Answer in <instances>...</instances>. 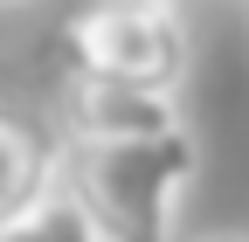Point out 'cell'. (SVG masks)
I'll list each match as a JSON object with an SVG mask.
<instances>
[{
  "label": "cell",
  "instance_id": "cell-2",
  "mask_svg": "<svg viewBox=\"0 0 249 242\" xmlns=\"http://www.w3.org/2000/svg\"><path fill=\"white\" fill-rule=\"evenodd\" d=\"M62 49H70V69L180 90L194 35H187L180 0H90V7L62 28Z\"/></svg>",
  "mask_w": 249,
  "mask_h": 242
},
{
  "label": "cell",
  "instance_id": "cell-4",
  "mask_svg": "<svg viewBox=\"0 0 249 242\" xmlns=\"http://www.w3.org/2000/svg\"><path fill=\"white\" fill-rule=\"evenodd\" d=\"M62 166H70V138L62 132H49L28 111H0V222L21 215L28 201L55 194Z\"/></svg>",
  "mask_w": 249,
  "mask_h": 242
},
{
  "label": "cell",
  "instance_id": "cell-7",
  "mask_svg": "<svg viewBox=\"0 0 249 242\" xmlns=\"http://www.w3.org/2000/svg\"><path fill=\"white\" fill-rule=\"evenodd\" d=\"M0 7H21V0H0Z\"/></svg>",
  "mask_w": 249,
  "mask_h": 242
},
{
  "label": "cell",
  "instance_id": "cell-1",
  "mask_svg": "<svg viewBox=\"0 0 249 242\" xmlns=\"http://www.w3.org/2000/svg\"><path fill=\"white\" fill-rule=\"evenodd\" d=\"M201 173L194 132L132 138V145H70V194L111 242H180V215Z\"/></svg>",
  "mask_w": 249,
  "mask_h": 242
},
{
  "label": "cell",
  "instance_id": "cell-6",
  "mask_svg": "<svg viewBox=\"0 0 249 242\" xmlns=\"http://www.w3.org/2000/svg\"><path fill=\"white\" fill-rule=\"evenodd\" d=\"M194 242H249V228H208V235H194Z\"/></svg>",
  "mask_w": 249,
  "mask_h": 242
},
{
  "label": "cell",
  "instance_id": "cell-5",
  "mask_svg": "<svg viewBox=\"0 0 249 242\" xmlns=\"http://www.w3.org/2000/svg\"><path fill=\"white\" fill-rule=\"evenodd\" d=\"M0 242H111V235L90 222V207L70 194V180H62L55 194L28 201L21 215H7V222H0Z\"/></svg>",
  "mask_w": 249,
  "mask_h": 242
},
{
  "label": "cell",
  "instance_id": "cell-3",
  "mask_svg": "<svg viewBox=\"0 0 249 242\" xmlns=\"http://www.w3.org/2000/svg\"><path fill=\"white\" fill-rule=\"evenodd\" d=\"M166 132H187L180 90L124 83L97 69L62 76V138L70 145H132V138H166Z\"/></svg>",
  "mask_w": 249,
  "mask_h": 242
}]
</instances>
